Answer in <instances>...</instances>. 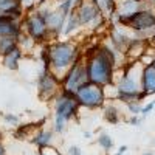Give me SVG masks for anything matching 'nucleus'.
Here are the masks:
<instances>
[{
  "label": "nucleus",
  "instance_id": "obj_4",
  "mask_svg": "<svg viewBox=\"0 0 155 155\" xmlns=\"http://www.w3.org/2000/svg\"><path fill=\"white\" fill-rule=\"evenodd\" d=\"M116 19H118V23L140 33L155 28V12L149 8H141L130 14H118Z\"/></svg>",
  "mask_w": 155,
  "mask_h": 155
},
{
  "label": "nucleus",
  "instance_id": "obj_12",
  "mask_svg": "<svg viewBox=\"0 0 155 155\" xmlns=\"http://www.w3.org/2000/svg\"><path fill=\"white\" fill-rule=\"evenodd\" d=\"M20 25L16 19L6 14H0V39L2 37H20Z\"/></svg>",
  "mask_w": 155,
  "mask_h": 155
},
{
  "label": "nucleus",
  "instance_id": "obj_3",
  "mask_svg": "<svg viewBox=\"0 0 155 155\" xmlns=\"http://www.w3.org/2000/svg\"><path fill=\"white\" fill-rule=\"evenodd\" d=\"M79 107H81V104L78 102L74 93L62 90V92L56 96V102H54V130L58 134L64 132L67 123L70 120L76 118Z\"/></svg>",
  "mask_w": 155,
  "mask_h": 155
},
{
  "label": "nucleus",
  "instance_id": "obj_11",
  "mask_svg": "<svg viewBox=\"0 0 155 155\" xmlns=\"http://www.w3.org/2000/svg\"><path fill=\"white\" fill-rule=\"evenodd\" d=\"M42 16L45 17V22H47V27H48V31L50 34H54V36H59L62 34L64 31V25H65V16L62 14L59 9H42Z\"/></svg>",
  "mask_w": 155,
  "mask_h": 155
},
{
  "label": "nucleus",
  "instance_id": "obj_35",
  "mask_svg": "<svg viewBox=\"0 0 155 155\" xmlns=\"http://www.w3.org/2000/svg\"><path fill=\"white\" fill-rule=\"evenodd\" d=\"M143 155H153V153H152V152H144Z\"/></svg>",
  "mask_w": 155,
  "mask_h": 155
},
{
  "label": "nucleus",
  "instance_id": "obj_34",
  "mask_svg": "<svg viewBox=\"0 0 155 155\" xmlns=\"http://www.w3.org/2000/svg\"><path fill=\"white\" fill-rule=\"evenodd\" d=\"M147 3H150V5H155V0H147Z\"/></svg>",
  "mask_w": 155,
  "mask_h": 155
},
{
  "label": "nucleus",
  "instance_id": "obj_1",
  "mask_svg": "<svg viewBox=\"0 0 155 155\" xmlns=\"http://www.w3.org/2000/svg\"><path fill=\"white\" fill-rule=\"evenodd\" d=\"M116 64L115 51L107 45L93 47V50L88 53L85 59V68L88 82H93L98 85H110L113 82V70Z\"/></svg>",
  "mask_w": 155,
  "mask_h": 155
},
{
  "label": "nucleus",
  "instance_id": "obj_20",
  "mask_svg": "<svg viewBox=\"0 0 155 155\" xmlns=\"http://www.w3.org/2000/svg\"><path fill=\"white\" fill-rule=\"evenodd\" d=\"M104 116H106V120H107L110 124H118V123H120V112H118V109L113 107V106H107V107H106Z\"/></svg>",
  "mask_w": 155,
  "mask_h": 155
},
{
  "label": "nucleus",
  "instance_id": "obj_16",
  "mask_svg": "<svg viewBox=\"0 0 155 155\" xmlns=\"http://www.w3.org/2000/svg\"><path fill=\"white\" fill-rule=\"evenodd\" d=\"M144 51H146V41H143V39H132V42H130V45H129L126 54L137 61L138 58H141L144 54Z\"/></svg>",
  "mask_w": 155,
  "mask_h": 155
},
{
  "label": "nucleus",
  "instance_id": "obj_13",
  "mask_svg": "<svg viewBox=\"0 0 155 155\" xmlns=\"http://www.w3.org/2000/svg\"><path fill=\"white\" fill-rule=\"evenodd\" d=\"M109 36H110L112 47H113L115 50H118V51H121V53L126 54V51H127L129 45H130L132 39H129L121 30H118L116 27H113V28L110 30V34H109Z\"/></svg>",
  "mask_w": 155,
  "mask_h": 155
},
{
  "label": "nucleus",
  "instance_id": "obj_15",
  "mask_svg": "<svg viewBox=\"0 0 155 155\" xmlns=\"http://www.w3.org/2000/svg\"><path fill=\"white\" fill-rule=\"evenodd\" d=\"M20 59H22V48L17 45L14 50H11L9 53L3 54V65L9 70H17Z\"/></svg>",
  "mask_w": 155,
  "mask_h": 155
},
{
  "label": "nucleus",
  "instance_id": "obj_30",
  "mask_svg": "<svg viewBox=\"0 0 155 155\" xmlns=\"http://www.w3.org/2000/svg\"><path fill=\"white\" fill-rule=\"evenodd\" d=\"M126 150H127V146H121V147H120V150H118V152H116L115 155H123V153H124Z\"/></svg>",
  "mask_w": 155,
  "mask_h": 155
},
{
  "label": "nucleus",
  "instance_id": "obj_23",
  "mask_svg": "<svg viewBox=\"0 0 155 155\" xmlns=\"http://www.w3.org/2000/svg\"><path fill=\"white\" fill-rule=\"evenodd\" d=\"M17 5H22L20 0H0V12L2 14H5V12L11 8H14Z\"/></svg>",
  "mask_w": 155,
  "mask_h": 155
},
{
  "label": "nucleus",
  "instance_id": "obj_28",
  "mask_svg": "<svg viewBox=\"0 0 155 155\" xmlns=\"http://www.w3.org/2000/svg\"><path fill=\"white\" fill-rule=\"evenodd\" d=\"M68 155H82V150L78 146H70L68 147Z\"/></svg>",
  "mask_w": 155,
  "mask_h": 155
},
{
  "label": "nucleus",
  "instance_id": "obj_33",
  "mask_svg": "<svg viewBox=\"0 0 155 155\" xmlns=\"http://www.w3.org/2000/svg\"><path fill=\"white\" fill-rule=\"evenodd\" d=\"M150 65H152V67H155V56H153V58H152V61H150Z\"/></svg>",
  "mask_w": 155,
  "mask_h": 155
},
{
  "label": "nucleus",
  "instance_id": "obj_2",
  "mask_svg": "<svg viewBox=\"0 0 155 155\" xmlns=\"http://www.w3.org/2000/svg\"><path fill=\"white\" fill-rule=\"evenodd\" d=\"M79 59V48L73 42H58L47 48V58L44 64L47 70L53 71L56 76L64 74Z\"/></svg>",
  "mask_w": 155,
  "mask_h": 155
},
{
  "label": "nucleus",
  "instance_id": "obj_7",
  "mask_svg": "<svg viewBox=\"0 0 155 155\" xmlns=\"http://www.w3.org/2000/svg\"><path fill=\"white\" fill-rule=\"evenodd\" d=\"M61 82H62V90L70 92V93H76V90L79 88L82 84L88 82L85 61L78 59L73 65L70 67V70L65 73V76L62 78Z\"/></svg>",
  "mask_w": 155,
  "mask_h": 155
},
{
  "label": "nucleus",
  "instance_id": "obj_18",
  "mask_svg": "<svg viewBox=\"0 0 155 155\" xmlns=\"http://www.w3.org/2000/svg\"><path fill=\"white\" fill-rule=\"evenodd\" d=\"M54 135L53 132H50V130H39L36 132V135L33 137V143L39 147H42V146H48L51 144V141H53Z\"/></svg>",
  "mask_w": 155,
  "mask_h": 155
},
{
  "label": "nucleus",
  "instance_id": "obj_8",
  "mask_svg": "<svg viewBox=\"0 0 155 155\" xmlns=\"http://www.w3.org/2000/svg\"><path fill=\"white\" fill-rule=\"evenodd\" d=\"M25 28L28 31V36L33 39L34 42H42L48 37L50 31L47 27L45 17L42 16L41 11L31 12V14L25 19Z\"/></svg>",
  "mask_w": 155,
  "mask_h": 155
},
{
  "label": "nucleus",
  "instance_id": "obj_27",
  "mask_svg": "<svg viewBox=\"0 0 155 155\" xmlns=\"http://www.w3.org/2000/svg\"><path fill=\"white\" fill-rule=\"evenodd\" d=\"M153 107H155V99L153 101H150L149 102V104H146L143 109H141V115H143V116H146V115H149L152 110H153Z\"/></svg>",
  "mask_w": 155,
  "mask_h": 155
},
{
  "label": "nucleus",
  "instance_id": "obj_21",
  "mask_svg": "<svg viewBox=\"0 0 155 155\" xmlns=\"http://www.w3.org/2000/svg\"><path fill=\"white\" fill-rule=\"evenodd\" d=\"M98 144L104 149L106 152H109V150L113 147V140H112V137H110L109 134L102 132V134L98 137Z\"/></svg>",
  "mask_w": 155,
  "mask_h": 155
},
{
  "label": "nucleus",
  "instance_id": "obj_6",
  "mask_svg": "<svg viewBox=\"0 0 155 155\" xmlns=\"http://www.w3.org/2000/svg\"><path fill=\"white\" fill-rule=\"evenodd\" d=\"M135 68V61L124 68V73L121 76V79L116 84V95H138V93H144L143 92V85H141V76H143V70H140L138 73H134Z\"/></svg>",
  "mask_w": 155,
  "mask_h": 155
},
{
  "label": "nucleus",
  "instance_id": "obj_19",
  "mask_svg": "<svg viewBox=\"0 0 155 155\" xmlns=\"http://www.w3.org/2000/svg\"><path fill=\"white\" fill-rule=\"evenodd\" d=\"M19 37H2L0 39V54H6L11 50H14L17 47Z\"/></svg>",
  "mask_w": 155,
  "mask_h": 155
},
{
  "label": "nucleus",
  "instance_id": "obj_32",
  "mask_svg": "<svg viewBox=\"0 0 155 155\" xmlns=\"http://www.w3.org/2000/svg\"><path fill=\"white\" fill-rule=\"evenodd\" d=\"M84 137L85 138H90V137H92V134H90V132H84Z\"/></svg>",
  "mask_w": 155,
  "mask_h": 155
},
{
  "label": "nucleus",
  "instance_id": "obj_31",
  "mask_svg": "<svg viewBox=\"0 0 155 155\" xmlns=\"http://www.w3.org/2000/svg\"><path fill=\"white\" fill-rule=\"evenodd\" d=\"M0 155H5V149H3L2 144H0Z\"/></svg>",
  "mask_w": 155,
  "mask_h": 155
},
{
  "label": "nucleus",
  "instance_id": "obj_22",
  "mask_svg": "<svg viewBox=\"0 0 155 155\" xmlns=\"http://www.w3.org/2000/svg\"><path fill=\"white\" fill-rule=\"evenodd\" d=\"M99 6H101L102 12H109V14H113L116 11V2L115 0H99Z\"/></svg>",
  "mask_w": 155,
  "mask_h": 155
},
{
  "label": "nucleus",
  "instance_id": "obj_9",
  "mask_svg": "<svg viewBox=\"0 0 155 155\" xmlns=\"http://www.w3.org/2000/svg\"><path fill=\"white\" fill-rule=\"evenodd\" d=\"M62 82L59 81V78L50 70H45L37 82V90H39V96L42 99H53L59 95V88Z\"/></svg>",
  "mask_w": 155,
  "mask_h": 155
},
{
  "label": "nucleus",
  "instance_id": "obj_36",
  "mask_svg": "<svg viewBox=\"0 0 155 155\" xmlns=\"http://www.w3.org/2000/svg\"><path fill=\"white\" fill-rule=\"evenodd\" d=\"M137 2H143V3H147V0H137Z\"/></svg>",
  "mask_w": 155,
  "mask_h": 155
},
{
  "label": "nucleus",
  "instance_id": "obj_14",
  "mask_svg": "<svg viewBox=\"0 0 155 155\" xmlns=\"http://www.w3.org/2000/svg\"><path fill=\"white\" fill-rule=\"evenodd\" d=\"M141 85L146 96L155 95V67L150 64L143 68V76H141Z\"/></svg>",
  "mask_w": 155,
  "mask_h": 155
},
{
  "label": "nucleus",
  "instance_id": "obj_10",
  "mask_svg": "<svg viewBox=\"0 0 155 155\" xmlns=\"http://www.w3.org/2000/svg\"><path fill=\"white\" fill-rule=\"evenodd\" d=\"M76 12H78V17H79L81 27L88 25L90 22H96L102 19V9L98 5H95L92 0L81 2V5L76 8Z\"/></svg>",
  "mask_w": 155,
  "mask_h": 155
},
{
  "label": "nucleus",
  "instance_id": "obj_26",
  "mask_svg": "<svg viewBox=\"0 0 155 155\" xmlns=\"http://www.w3.org/2000/svg\"><path fill=\"white\" fill-rule=\"evenodd\" d=\"M3 118H5V121H6L8 124H11V126H17V124H19V116H17V115L5 113V115H3Z\"/></svg>",
  "mask_w": 155,
  "mask_h": 155
},
{
  "label": "nucleus",
  "instance_id": "obj_17",
  "mask_svg": "<svg viewBox=\"0 0 155 155\" xmlns=\"http://www.w3.org/2000/svg\"><path fill=\"white\" fill-rule=\"evenodd\" d=\"M79 27H81V22H79V17H78L76 9H74V11L70 12V14L67 16V19H65V25H64L62 34H64V36H70L71 33H74Z\"/></svg>",
  "mask_w": 155,
  "mask_h": 155
},
{
  "label": "nucleus",
  "instance_id": "obj_37",
  "mask_svg": "<svg viewBox=\"0 0 155 155\" xmlns=\"http://www.w3.org/2000/svg\"><path fill=\"white\" fill-rule=\"evenodd\" d=\"M153 41H155V34H153Z\"/></svg>",
  "mask_w": 155,
  "mask_h": 155
},
{
  "label": "nucleus",
  "instance_id": "obj_5",
  "mask_svg": "<svg viewBox=\"0 0 155 155\" xmlns=\"http://www.w3.org/2000/svg\"><path fill=\"white\" fill-rule=\"evenodd\" d=\"M78 102L81 106L87 109H98L104 106L106 101V93H104V87L93 84V82H85L82 84L74 93Z\"/></svg>",
  "mask_w": 155,
  "mask_h": 155
},
{
  "label": "nucleus",
  "instance_id": "obj_29",
  "mask_svg": "<svg viewBox=\"0 0 155 155\" xmlns=\"http://www.w3.org/2000/svg\"><path fill=\"white\" fill-rule=\"evenodd\" d=\"M129 124H132V126H140V120H138V116L134 115L130 120H129Z\"/></svg>",
  "mask_w": 155,
  "mask_h": 155
},
{
  "label": "nucleus",
  "instance_id": "obj_24",
  "mask_svg": "<svg viewBox=\"0 0 155 155\" xmlns=\"http://www.w3.org/2000/svg\"><path fill=\"white\" fill-rule=\"evenodd\" d=\"M39 155H62V153L59 152L58 147H53L51 144H48V146L39 147Z\"/></svg>",
  "mask_w": 155,
  "mask_h": 155
},
{
  "label": "nucleus",
  "instance_id": "obj_25",
  "mask_svg": "<svg viewBox=\"0 0 155 155\" xmlns=\"http://www.w3.org/2000/svg\"><path fill=\"white\" fill-rule=\"evenodd\" d=\"M141 101H134V102H129L127 104V107H129V110H130L134 115H138V113H141V104H140Z\"/></svg>",
  "mask_w": 155,
  "mask_h": 155
}]
</instances>
